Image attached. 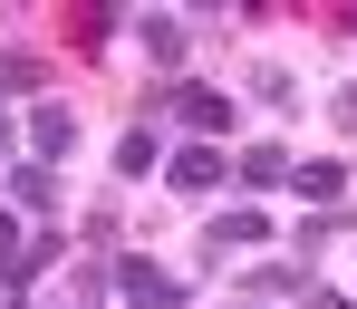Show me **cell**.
<instances>
[{"mask_svg": "<svg viewBox=\"0 0 357 309\" xmlns=\"http://www.w3.org/2000/svg\"><path fill=\"white\" fill-rule=\"evenodd\" d=\"M0 309H29V300H0Z\"/></svg>", "mask_w": 357, "mask_h": 309, "instance_id": "cell-20", "label": "cell"}, {"mask_svg": "<svg viewBox=\"0 0 357 309\" xmlns=\"http://www.w3.org/2000/svg\"><path fill=\"white\" fill-rule=\"evenodd\" d=\"M261 242H271V213H261V203H222V213H203V261H251Z\"/></svg>", "mask_w": 357, "mask_h": 309, "instance_id": "cell-5", "label": "cell"}, {"mask_svg": "<svg viewBox=\"0 0 357 309\" xmlns=\"http://www.w3.org/2000/svg\"><path fill=\"white\" fill-rule=\"evenodd\" d=\"M29 232H39V223H20V213L0 203V261H10V251H20V242H29Z\"/></svg>", "mask_w": 357, "mask_h": 309, "instance_id": "cell-17", "label": "cell"}, {"mask_svg": "<svg viewBox=\"0 0 357 309\" xmlns=\"http://www.w3.org/2000/svg\"><path fill=\"white\" fill-rule=\"evenodd\" d=\"M290 145H280V135H251V145H232V184L251 193V203H261V193H290Z\"/></svg>", "mask_w": 357, "mask_h": 309, "instance_id": "cell-7", "label": "cell"}, {"mask_svg": "<svg viewBox=\"0 0 357 309\" xmlns=\"http://www.w3.org/2000/svg\"><path fill=\"white\" fill-rule=\"evenodd\" d=\"M107 271H116V300H126V309H203V290L174 280L155 251H107Z\"/></svg>", "mask_w": 357, "mask_h": 309, "instance_id": "cell-1", "label": "cell"}, {"mask_svg": "<svg viewBox=\"0 0 357 309\" xmlns=\"http://www.w3.org/2000/svg\"><path fill=\"white\" fill-rule=\"evenodd\" d=\"M20 155H29V135H20V116H10V107H0V174H10V165H20Z\"/></svg>", "mask_w": 357, "mask_h": 309, "instance_id": "cell-16", "label": "cell"}, {"mask_svg": "<svg viewBox=\"0 0 357 309\" xmlns=\"http://www.w3.org/2000/svg\"><path fill=\"white\" fill-rule=\"evenodd\" d=\"M126 29H135V10H116V0H87V10L68 20V39H77V49H116Z\"/></svg>", "mask_w": 357, "mask_h": 309, "instance_id": "cell-13", "label": "cell"}, {"mask_svg": "<svg viewBox=\"0 0 357 309\" xmlns=\"http://www.w3.org/2000/svg\"><path fill=\"white\" fill-rule=\"evenodd\" d=\"M241 97H251L261 116H280V126L299 116V77H290V68H251V87H241Z\"/></svg>", "mask_w": 357, "mask_h": 309, "instance_id": "cell-15", "label": "cell"}, {"mask_svg": "<svg viewBox=\"0 0 357 309\" xmlns=\"http://www.w3.org/2000/svg\"><path fill=\"white\" fill-rule=\"evenodd\" d=\"M39 97H49V59H39L29 39H0V107H20V116H29Z\"/></svg>", "mask_w": 357, "mask_h": 309, "instance_id": "cell-8", "label": "cell"}, {"mask_svg": "<svg viewBox=\"0 0 357 309\" xmlns=\"http://www.w3.org/2000/svg\"><path fill=\"white\" fill-rule=\"evenodd\" d=\"M338 29H348V39H357V0H348V10H338Z\"/></svg>", "mask_w": 357, "mask_h": 309, "instance_id": "cell-19", "label": "cell"}, {"mask_svg": "<svg viewBox=\"0 0 357 309\" xmlns=\"http://www.w3.org/2000/svg\"><path fill=\"white\" fill-rule=\"evenodd\" d=\"M165 184H174L183 203H213V193L232 184V145H203V135L165 145Z\"/></svg>", "mask_w": 357, "mask_h": 309, "instance_id": "cell-3", "label": "cell"}, {"mask_svg": "<svg viewBox=\"0 0 357 309\" xmlns=\"http://www.w3.org/2000/svg\"><path fill=\"white\" fill-rule=\"evenodd\" d=\"M290 193L309 203V213H328V203H357V174L338 165V155H299V165H290Z\"/></svg>", "mask_w": 357, "mask_h": 309, "instance_id": "cell-10", "label": "cell"}, {"mask_svg": "<svg viewBox=\"0 0 357 309\" xmlns=\"http://www.w3.org/2000/svg\"><path fill=\"white\" fill-rule=\"evenodd\" d=\"M348 300H357V290H348Z\"/></svg>", "mask_w": 357, "mask_h": 309, "instance_id": "cell-21", "label": "cell"}, {"mask_svg": "<svg viewBox=\"0 0 357 309\" xmlns=\"http://www.w3.org/2000/svg\"><path fill=\"white\" fill-rule=\"evenodd\" d=\"M309 290H319V271L290 251V261H251L232 290H222V309H309Z\"/></svg>", "mask_w": 357, "mask_h": 309, "instance_id": "cell-2", "label": "cell"}, {"mask_svg": "<svg viewBox=\"0 0 357 309\" xmlns=\"http://www.w3.org/2000/svg\"><path fill=\"white\" fill-rule=\"evenodd\" d=\"M59 165H39V155H20V165H10V174H0V203H10V213H20V223H59Z\"/></svg>", "mask_w": 357, "mask_h": 309, "instance_id": "cell-6", "label": "cell"}, {"mask_svg": "<svg viewBox=\"0 0 357 309\" xmlns=\"http://www.w3.org/2000/svg\"><path fill=\"white\" fill-rule=\"evenodd\" d=\"M20 135H29V155H39V165H68V155H77V116H68L59 97H39V107L20 116Z\"/></svg>", "mask_w": 357, "mask_h": 309, "instance_id": "cell-11", "label": "cell"}, {"mask_svg": "<svg viewBox=\"0 0 357 309\" xmlns=\"http://www.w3.org/2000/svg\"><path fill=\"white\" fill-rule=\"evenodd\" d=\"M145 174H165V135L155 126H126L116 135V184H145Z\"/></svg>", "mask_w": 357, "mask_h": 309, "instance_id": "cell-14", "label": "cell"}, {"mask_svg": "<svg viewBox=\"0 0 357 309\" xmlns=\"http://www.w3.org/2000/svg\"><path fill=\"white\" fill-rule=\"evenodd\" d=\"M145 59H155V77H174L183 59H193V39H203V20L193 10H135V29H126Z\"/></svg>", "mask_w": 357, "mask_h": 309, "instance_id": "cell-4", "label": "cell"}, {"mask_svg": "<svg viewBox=\"0 0 357 309\" xmlns=\"http://www.w3.org/2000/svg\"><path fill=\"white\" fill-rule=\"evenodd\" d=\"M328 116H338V135H357V87H338V97H328Z\"/></svg>", "mask_w": 357, "mask_h": 309, "instance_id": "cell-18", "label": "cell"}, {"mask_svg": "<svg viewBox=\"0 0 357 309\" xmlns=\"http://www.w3.org/2000/svg\"><path fill=\"white\" fill-rule=\"evenodd\" d=\"M348 232H357V203H328V213H299L290 251H299V261H319V251H338Z\"/></svg>", "mask_w": 357, "mask_h": 309, "instance_id": "cell-12", "label": "cell"}, {"mask_svg": "<svg viewBox=\"0 0 357 309\" xmlns=\"http://www.w3.org/2000/svg\"><path fill=\"white\" fill-rule=\"evenodd\" d=\"M183 135L232 145V135H241V97H232V87H183Z\"/></svg>", "mask_w": 357, "mask_h": 309, "instance_id": "cell-9", "label": "cell"}]
</instances>
